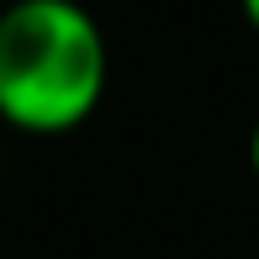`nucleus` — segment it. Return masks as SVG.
I'll return each mask as SVG.
<instances>
[{
  "label": "nucleus",
  "mask_w": 259,
  "mask_h": 259,
  "mask_svg": "<svg viewBox=\"0 0 259 259\" xmlns=\"http://www.w3.org/2000/svg\"><path fill=\"white\" fill-rule=\"evenodd\" d=\"M111 79L85 0H11L0 16V116L27 138H64L96 116Z\"/></svg>",
  "instance_id": "nucleus-1"
},
{
  "label": "nucleus",
  "mask_w": 259,
  "mask_h": 259,
  "mask_svg": "<svg viewBox=\"0 0 259 259\" xmlns=\"http://www.w3.org/2000/svg\"><path fill=\"white\" fill-rule=\"evenodd\" d=\"M249 169H254V180H259V116H254V133H249Z\"/></svg>",
  "instance_id": "nucleus-2"
},
{
  "label": "nucleus",
  "mask_w": 259,
  "mask_h": 259,
  "mask_svg": "<svg viewBox=\"0 0 259 259\" xmlns=\"http://www.w3.org/2000/svg\"><path fill=\"white\" fill-rule=\"evenodd\" d=\"M238 11H243V21L254 27V37H259V0H238Z\"/></svg>",
  "instance_id": "nucleus-3"
}]
</instances>
